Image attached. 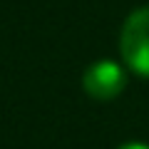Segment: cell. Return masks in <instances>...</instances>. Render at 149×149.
I'll use <instances>...</instances> for the list:
<instances>
[{"mask_svg":"<svg viewBox=\"0 0 149 149\" xmlns=\"http://www.w3.org/2000/svg\"><path fill=\"white\" fill-rule=\"evenodd\" d=\"M119 52L132 72L149 77V8H139L124 20Z\"/></svg>","mask_w":149,"mask_h":149,"instance_id":"6da1fadb","label":"cell"},{"mask_svg":"<svg viewBox=\"0 0 149 149\" xmlns=\"http://www.w3.org/2000/svg\"><path fill=\"white\" fill-rule=\"evenodd\" d=\"M82 87L95 100H114L127 87V72L117 62L102 60V62H95L85 70Z\"/></svg>","mask_w":149,"mask_h":149,"instance_id":"7a4b0ae2","label":"cell"},{"mask_svg":"<svg viewBox=\"0 0 149 149\" xmlns=\"http://www.w3.org/2000/svg\"><path fill=\"white\" fill-rule=\"evenodd\" d=\"M119 149H149V144H142V142H132V144H124Z\"/></svg>","mask_w":149,"mask_h":149,"instance_id":"3957f363","label":"cell"}]
</instances>
